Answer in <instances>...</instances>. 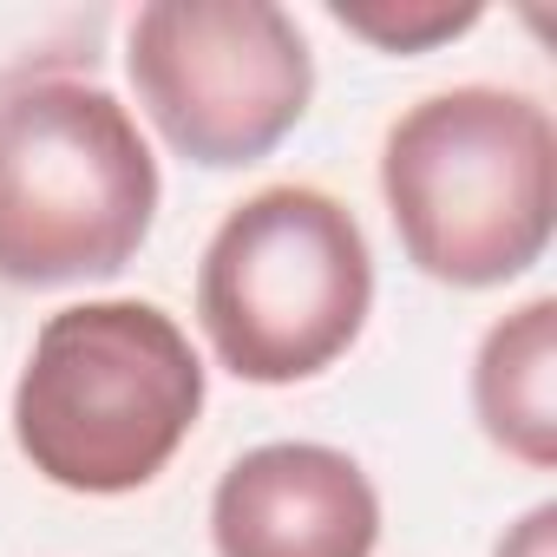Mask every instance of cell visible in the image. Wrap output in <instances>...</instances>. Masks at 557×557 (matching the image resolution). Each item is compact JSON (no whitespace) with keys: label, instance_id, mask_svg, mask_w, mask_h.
Masks as SVG:
<instances>
[{"label":"cell","instance_id":"cell-7","mask_svg":"<svg viewBox=\"0 0 557 557\" xmlns=\"http://www.w3.org/2000/svg\"><path fill=\"white\" fill-rule=\"evenodd\" d=\"M472 413L498 453L531 472L557 466V302L531 296L485 329L472 361Z\"/></svg>","mask_w":557,"mask_h":557},{"label":"cell","instance_id":"cell-8","mask_svg":"<svg viewBox=\"0 0 557 557\" xmlns=\"http://www.w3.org/2000/svg\"><path fill=\"white\" fill-rule=\"evenodd\" d=\"M329 14L381 53H433L479 27V8H446V0H329Z\"/></svg>","mask_w":557,"mask_h":557},{"label":"cell","instance_id":"cell-1","mask_svg":"<svg viewBox=\"0 0 557 557\" xmlns=\"http://www.w3.org/2000/svg\"><path fill=\"white\" fill-rule=\"evenodd\" d=\"M400 249L446 289H498L550 249L557 132L531 92L453 86L407 106L381 145Z\"/></svg>","mask_w":557,"mask_h":557},{"label":"cell","instance_id":"cell-9","mask_svg":"<svg viewBox=\"0 0 557 557\" xmlns=\"http://www.w3.org/2000/svg\"><path fill=\"white\" fill-rule=\"evenodd\" d=\"M550 524H557V505L524 511V524L498 544V557H550Z\"/></svg>","mask_w":557,"mask_h":557},{"label":"cell","instance_id":"cell-6","mask_svg":"<svg viewBox=\"0 0 557 557\" xmlns=\"http://www.w3.org/2000/svg\"><path fill=\"white\" fill-rule=\"evenodd\" d=\"M216 557H374V479L315 440H275L243 453L210 492Z\"/></svg>","mask_w":557,"mask_h":557},{"label":"cell","instance_id":"cell-5","mask_svg":"<svg viewBox=\"0 0 557 557\" xmlns=\"http://www.w3.org/2000/svg\"><path fill=\"white\" fill-rule=\"evenodd\" d=\"M125 66L164 145L203 171H236L283 145L315 99L302 27L275 0H151Z\"/></svg>","mask_w":557,"mask_h":557},{"label":"cell","instance_id":"cell-4","mask_svg":"<svg viewBox=\"0 0 557 557\" xmlns=\"http://www.w3.org/2000/svg\"><path fill=\"white\" fill-rule=\"evenodd\" d=\"M158 197V158L106 86L34 79L0 99V283L119 275L145 249Z\"/></svg>","mask_w":557,"mask_h":557},{"label":"cell","instance_id":"cell-3","mask_svg":"<svg viewBox=\"0 0 557 557\" xmlns=\"http://www.w3.org/2000/svg\"><path fill=\"white\" fill-rule=\"evenodd\" d=\"M368 309L374 249L355 210L315 184H269L243 197L197 262L203 342L249 387L329 374L361 342Z\"/></svg>","mask_w":557,"mask_h":557},{"label":"cell","instance_id":"cell-2","mask_svg":"<svg viewBox=\"0 0 557 557\" xmlns=\"http://www.w3.org/2000/svg\"><path fill=\"white\" fill-rule=\"evenodd\" d=\"M203 413V361L158 302H73L47 315L14 387V446L86 498L151 485Z\"/></svg>","mask_w":557,"mask_h":557}]
</instances>
